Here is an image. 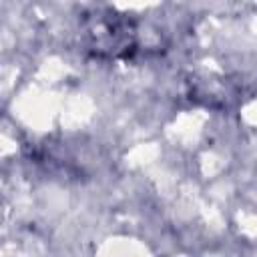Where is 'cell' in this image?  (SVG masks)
I'll use <instances>...</instances> for the list:
<instances>
[{
  "instance_id": "obj_1",
  "label": "cell",
  "mask_w": 257,
  "mask_h": 257,
  "mask_svg": "<svg viewBox=\"0 0 257 257\" xmlns=\"http://www.w3.org/2000/svg\"><path fill=\"white\" fill-rule=\"evenodd\" d=\"M82 40L98 58H128L137 50V28L128 16L92 10L82 20Z\"/></svg>"
}]
</instances>
